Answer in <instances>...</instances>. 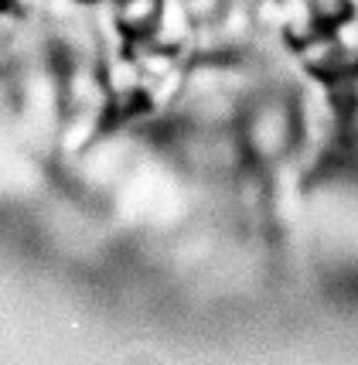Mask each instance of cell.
<instances>
[{
  "instance_id": "6da1fadb",
  "label": "cell",
  "mask_w": 358,
  "mask_h": 365,
  "mask_svg": "<svg viewBox=\"0 0 358 365\" xmlns=\"http://www.w3.org/2000/svg\"><path fill=\"white\" fill-rule=\"evenodd\" d=\"M307 11H311L314 28H321V31H334V28L344 24L348 14H352L348 0H311V4H307Z\"/></svg>"
}]
</instances>
